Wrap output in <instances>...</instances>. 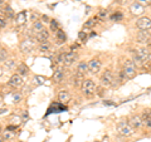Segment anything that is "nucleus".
<instances>
[{
    "instance_id": "nucleus-8",
    "label": "nucleus",
    "mask_w": 151,
    "mask_h": 142,
    "mask_svg": "<svg viewBox=\"0 0 151 142\" xmlns=\"http://www.w3.org/2000/svg\"><path fill=\"white\" fill-rule=\"evenodd\" d=\"M88 68H89V73L92 74H97L101 69V62L98 59H92L88 62Z\"/></svg>"
},
{
    "instance_id": "nucleus-16",
    "label": "nucleus",
    "mask_w": 151,
    "mask_h": 142,
    "mask_svg": "<svg viewBox=\"0 0 151 142\" xmlns=\"http://www.w3.org/2000/svg\"><path fill=\"white\" fill-rule=\"evenodd\" d=\"M77 72L78 74H86L87 72H89V68H88V63L86 62H81L78 64V67H77Z\"/></svg>"
},
{
    "instance_id": "nucleus-26",
    "label": "nucleus",
    "mask_w": 151,
    "mask_h": 142,
    "mask_svg": "<svg viewBox=\"0 0 151 142\" xmlns=\"http://www.w3.org/2000/svg\"><path fill=\"white\" fill-rule=\"evenodd\" d=\"M3 13L5 14L8 18H14V11H13V9H12L10 6H6V8L3 10Z\"/></svg>"
},
{
    "instance_id": "nucleus-25",
    "label": "nucleus",
    "mask_w": 151,
    "mask_h": 142,
    "mask_svg": "<svg viewBox=\"0 0 151 142\" xmlns=\"http://www.w3.org/2000/svg\"><path fill=\"white\" fill-rule=\"evenodd\" d=\"M50 48V44H49V42H43V43H40L39 45V49L40 52H48Z\"/></svg>"
},
{
    "instance_id": "nucleus-40",
    "label": "nucleus",
    "mask_w": 151,
    "mask_h": 142,
    "mask_svg": "<svg viewBox=\"0 0 151 142\" xmlns=\"http://www.w3.org/2000/svg\"><path fill=\"white\" fill-rule=\"evenodd\" d=\"M4 74V69L1 68V67H0V77H1V75Z\"/></svg>"
},
{
    "instance_id": "nucleus-12",
    "label": "nucleus",
    "mask_w": 151,
    "mask_h": 142,
    "mask_svg": "<svg viewBox=\"0 0 151 142\" xmlns=\"http://www.w3.org/2000/svg\"><path fill=\"white\" fill-rule=\"evenodd\" d=\"M144 6L142 5H140L139 3H134V4H131V6H130V10H131V13L134 14V15H141V14L144 13Z\"/></svg>"
},
{
    "instance_id": "nucleus-21",
    "label": "nucleus",
    "mask_w": 151,
    "mask_h": 142,
    "mask_svg": "<svg viewBox=\"0 0 151 142\" xmlns=\"http://www.w3.org/2000/svg\"><path fill=\"white\" fill-rule=\"evenodd\" d=\"M42 30H44V25H43V23L42 22H35L34 24H33V32L35 33H39V32H42Z\"/></svg>"
},
{
    "instance_id": "nucleus-15",
    "label": "nucleus",
    "mask_w": 151,
    "mask_h": 142,
    "mask_svg": "<svg viewBox=\"0 0 151 142\" xmlns=\"http://www.w3.org/2000/svg\"><path fill=\"white\" fill-rule=\"evenodd\" d=\"M48 37H49V33L44 29V30H42L39 33H37V34H35V39L38 42H40V43H43V42H47Z\"/></svg>"
},
{
    "instance_id": "nucleus-14",
    "label": "nucleus",
    "mask_w": 151,
    "mask_h": 142,
    "mask_svg": "<svg viewBox=\"0 0 151 142\" xmlns=\"http://www.w3.org/2000/svg\"><path fill=\"white\" fill-rule=\"evenodd\" d=\"M27 22V11H20L15 16V23L18 25H23Z\"/></svg>"
},
{
    "instance_id": "nucleus-4",
    "label": "nucleus",
    "mask_w": 151,
    "mask_h": 142,
    "mask_svg": "<svg viewBox=\"0 0 151 142\" xmlns=\"http://www.w3.org/2000/svg\"><path fill=\"white\" fill-rule=\"evenodd\" d=\"M136 27H137L140 30H149L151 28V19L147 16H142V18L137 19Z\"/></svg>"
},
{
    "instance_id": "nucleus-2",
    "label": "nucleus",
    "mask_w": 151,
    "mask_h": 142,
    "mask_svg": "<svg viewBox=\"0 0 151 142\" xmlns=\"http://www.w3.org/2000/svg\"><path fill=\"white\" fill-rule=\"evenodd\" d=\"M117 131H119V133L121 136H125V137L134 135V128H132V126L129 123V122H125V121L119 122V125H117Z\"/></svg>"
},
{
    "instance_id": "nucleus-22",
    "label": "nucleus",
    "mask_w": 151,
    "mask_h": 142,
    "mask_svg": "<svg viewBox=\"0 0 151 142\" xmlns=\"http://www.w3.org/2000/svg\"><path fill=\"white\" fill-rule=\"evenodd\" d=\"M96 23H97V18H91V19H88V20L84 23V29H88V28H92L96 25Z\"/></svg>"
},
{
    "instance_id": "nucleus-35",
    "label": "nucleus",
    "mask_w": 151,
    "mask_h": 142,
    "mask_svg": "<svg viewBox=\"0 0 151 142\" xmlns=\"http://www.w3.org/2000/svg\"><path fill=\"white\" fill-rule=\"evenodd\" d=\"M107 16V10H101L100 13H98V18L101 19H105Z\"/></svg>"
},
{
    "instance_id": "nucleus-43",
    "label": "nucleus",
    "mask_w": 151,
    "mask_h": 142,
    "mask_svg": "<svg viewBox=\"0 0 151 142\" xmlns=\"http://www.w3.org/2000/svg\"><path fill=\"white\" fill-rule=\"evenodd\" d=\"M3 1H4V0H0V4H3Z\"/></svg>"
},
{
    "instance_id": "nucleus-38",
    "label": "nucleus",
    "mask_w": 151,
    "mask_h": 142,
    "mask_svg": "<svg viewBox=\"0 0 151 142\" xmlns=\"http://www.w3.org/2000/svg\"><path fill=\"white\" fill-rule=\"evenodd\" d=\"M43 22H45V23H50V22H49V16H48V15H43Z\"/></svg>"
},
{
    "instance_id": "nucleus-20",
    "label": "nucleus",
    "mask_w": 151,
    "mask_h": 142,
    "mask_svg": "<svg viewBox=\"0 0 151 142\" xmlns=\"http://www.w3.org/2000/svg\"><path fill=\"white\" fill-rule=\"evenodd\" d=\"M53 79L55 80L57 83L62 82V79H63V70H62V69H58V70H55V72H54V74H53Z\"/></svg>"
},
{
    "instance_id": "nucleus-39",
    "label": "nucleus",
    "mask_w": 151,
    "mask_h": 142,
    "mask_svg": "<svg viewBox=\"0 0 151 142\" xmlns=\"http://www.w3.org/2000/svg\"><path fill=\"white\" fill-rule=\"evenodd\" d=\"M15 128H17L15 126H9V127H8V130H9V131H13V130H15Z\"/></svg>"
},
{
    "instance_id": "nucleus-37",
    "label": "nucleus",
    "mask_w": 151,
    "mask_h": 142,
    "mask_svg": "<svg viewBox=\"0 0 151 142\" xmlns=\"http://www.w3.org/2000/svg\"><path fill=\"white\" fill-rule=\"evenodd\" d=\"M5 112H6V108H5V107H1V106H0V116L4 115V113H5Z\"/></svg>"
},
{
    "instance_id": "nucleus-13",
    "label": "nucleus",
    "mask_w": 151,
    "mask_h": 142,
    "mask_svg": "<svg viewBox=\"0 0 151 142\" xmlns=\"http://www.w3.org/2000/svg\"><path fill=\"white\" fill-rule=\"evenodd\" d=\"M76 59H77V54H76L74 52H68V53H65V55H64V62H63V64L70 65L73 62H76Z\"/></svg>"
},
{
    "instance_id": "nucleus-29",
    "label": "nucleus",
    "mask_w": 151,
    "mask_h": 142,
    "mask_svg": "<svg viewBox=\"0 0 151 142\" xmlns=\"http://www.w3.org/2000/svg\"><path fill=\"white\" fill-rule=\"evenodd\" d=\"M78 38H79V40H82V42H86L87 40V33L82 30V32H79L78 33Z\"/></svg>"
},
{
    "instance_id": "nucleus-30",
    "label": "nucleus",
    "mask_w": 151,
    "mask_h": 142,
    "mask_svg": "<svg viewBox=\"0 0 151 142\" xmlns=\"http://www.w3.org/2000/svg\"><path fill=\"white\" fill-rule=\"evenodd\" d=\"M50 29L53 30V32H57V30H58V23H57L54 19H53V20H50Z\"/></svg>"
},
{
    "instance_id": "nucleus-28",
    "label": "nucleus",
    "mask_w": 151,
    "mask_h": 142,
    "mask_svg": "<svg viewBox=\"0 0 151 142\" xmlns=\"http://www.w3.org/2000/svg\"><path fill=\"white\" fill-rule=\"evenodd\" d=\"M136 3H139L140 5H142L144 8L151 5V0H136Z\"/></svg>"
},
{
    "instance_id": "nucleus-3",
    "label": "nucleus",
    "mask_w": 151,
    "mask_h": 142,
    "mask_svg": "<svg viewBox=\"0 0 151 142\" xmlns=\"http://www.w3.org/2000/svg\"><path fill=\"white\" fill-rule=\"evenodd\" d=\"M94 89H96V84L92 79H84L82 86H81V91L84 96H92Z\"/></svg>"
},
{
    "instance_id": "nucleus-6",
    "label": "nucleus",
    "mask_w": 151,
    "mask_h": 142,
    "mask_svg": "<svg viewBox=\"0 0 151 142\" xmlns=\"http://www.w3.org/2000/svg\"><path fill=\"white\" fill-rule=\"evenodd\" d=\"M23 78H22V75L20 74H13L10 79H9V84H10L12 87L14 88H19V87H22L23 86Z\"/></svg>"
},
{
    "instance_id": "nucleus-24",
    "label": "nucleus",
    "mask_w": 151,
    "mask_h": 142,
    "mask_svg": "<svg viewBox=\"0 0 151 142\" xmlns=\"http://www.w3.org/2000/svg\"><path fill=\"white\" fill-rule=\"evenodd\" d=\"M4 63H5V68H8V69L15 68V60H13V59H6Z\"/></svg>"
},
{
    "instance_id": "nucleus-32",
    "label": "nucleus",
    "mask_w": 151,
    "mask_h": 142,
    "mask_svg": "<svg viewBox=\"0 0 151 142\" xmlns=\"http://www.w3.org/2000/svg\"><path fill=\"white\" fill-rule=\"evenodd\" d=\"M111 19H112V20H121V19H122V14L121 13H115L111 16Z\"/></svg>"
},
{
    "instance_id": "nucleus-19",
    "label": "nucleus",
    "mask_w": 151,
    "mask_h": 142,
    "mask_svg": "<svg viewBox=\"0 0 151 142\" xmlns=\"http://www.w3.org/2000/svg\"><path fill=\"white\" fill-rule=\"evenodd\" d=\"M55 37H57V40H58V43H59V44L64 43L65 39H67V38H65V33H64L62 29H58V30H57Z\"/></svg>"
},
{
    "instance_id": "nucleus-44",
    "label": "nucleus",
    "mask_w": 151,
    "mask_h": 142,
    "mask_svg": "<svg viewBox=\"0 0 151 142\" xmlns=\"http://www.w3.org/2000/svg\"><path fill=\"white\" fill-rule=\"evenodd\" d=\"M0 49H1V45H0Z\"/></svg>"
},
{
    "instance_id": "nucleus-31",
    "label": "nucleus",
    "mask_w": 151,
    "mask_h": 142,
    "mask_svg": "<svg viewBox=\"0 0 151 142\" xmlns=\"http://www.w3.org/2000/svg\"><path fill=\"white\" fill-rule=\"evenodd\" d=\"M3 137H4L5 140H12V138H14V137H15V135H14V133H10L9 131H6V132H4Z\"/></svg>"
},
{
    "instance_id": "nucleus-36",
    "label": "nucleus",
    "mask_w": 151,
    "mask_h": 142,
    "mask_svg": "<svg viewBox=\"0 0 151 142\" xmlns=\"http://www.w3.org/2000/svg\"><path fill=\"white\" fill-rule=\"evenodd\" d=\"M5 25H6V22H5V19L0 16V28H4Z\"/></svg>"
},
{
    "instance_id": "nucleus-9",
    "label": "nucleus",
    "mask_w": 151,
    "mask_h": 142,
    "mask_svg": "<svg viewBox=\"0 0 151 142\" xmlns=\"http://www.w3.org/2000/svg\"><path fill=\"white\" fill-rule=\"evenodd\" d=\"M134 53L136 55H139L140 58L144 60V62H146V60L150 58V50H149V48H139V49L134 50Z\"/></svg>"
},
{
    "instance_id": "nucleus-1",
    "label": "nucleus",
    "mask_w": 151,
    "mask_h": 142,
    "mask_svg": "<svg viewBox=\"0 0 151 142\" xmlns=\"http://www.w3.org/2000/svg\"><path fill=\"white\" fill-rule=\"evenodd\" d=\"M122 73L125 74L126 79H132L136 75V65L134 63V60L126 59L124 63V69H122Z\"/></svg>"
},
{
    "instance_id": "nucleus-23",
    "label": "nucleus",
    "mask_w": 151,
    "mask_h": 142,
    "mask_svg": "<svg viewBox=\"0 0 151 142\" xmlns=\"http://www.w3.org/2000/svg\"><path fill=\"white\" fill-rule=\"evenodd\" d=\"M18 74H20V75H25L27 73H28V67H27V65L25 64H20V65H19V67H18Z\"/></svg>"
},
{
    "instance_id": "nucleus-10",
    "label": "nucleus",
    "mask_w": 151,
    "mask_h": 142,
    "mask_svg": "<svg viewBox=\"0 0 151 142\" xmlns=\"http://www.w3.org/2000/svg\"><path fill=\"white\" fill-rule=\"evenodd\" d=\"M129 123L132 126V128H140L141 126H142V118H141L140 116H132L130 118Z\"/></svg>"
},
{
    "instance_id": "nucleus-41",
    "label": "nucleus",
    "mask_w": 151,
    "mask_h": 142,
    "mask_svg": "<svg viewBox=\"0 0 151 142\" xmlns=\"http://www.w3.org/2000/svg\"><path fill=\"white\" fill-rule=\"evenodd\" d=\"M0 142H4V137L0 136Z\"/></svg>"
},
{
    "instance_id": "nucleus-34",
    "label": "nucleus",
    "mask_w": 151,
    "mask_h": 142,
    "mask_svg": "<svg viewBox=\"0 0 151 142\" xmlns=\"http://www.w3.org/2000/svg\"><path fill=\"white\" fill-rule=\"evenodd\" d=\"M34 80H37V83H38V84H43L45 79H44L43 77H40V75H37V77H35V79H34Z\"/></svg>"
},
{
    "instance_id": "nucleus-7",
    "label": "nucleus",
    "mask_w": 151,
    "mask_h": 142,
    "mask_svg": "<svg viewBox=\"0 0 151 142\" xmlns=\"http://www.w3.org/2000/svg\"><path fill=\"white\" fill-rule=\"evenodd\" d=\"M137 42L141 44H150L151 43V34L149 32L142 30L137 34Z\"/></svg>"
},
{
    "instance_id": "nucleus-42",
    "label": "nucleus",
    "mask_w": 151,
    "mask_h": 142,
    "mask_svg": "<svg viewBox=\"0 0 151 142\" xmlns=\"http://www.w3.org/2000/svg\"><path fill=\"white\" fill-rule=\"evenodd\" d=\"M149 50H150V53H151V43L149 44Z\"/></svg>"
},
{
    "instance_id": "nucleus-33",
    "label": "nucleus",
    "mask_w": 151,
    "mask_h": 142,
    "mask_svg": "<svg viewBox=\"0 0 151 142\" xmlns=\"http://www.w3.org/2000/svg\"><path fill=\"white\" fill-rule=\"evenodd\" d=\"M20 99H22V96H20V94H19V93H14L13 94V102H19V101H20Z\"/></svg>"
},
{
    "instance_id": "nucleus-5",
    "label": "nucleus",
    "mask_w": 151,
    "mask_h": 142,
    "mask_svg": "<svg viewBox=\"0 0 151 142\" xmlns=\"http://www.w3.org/2000/svg\"><path fill=\"white\" fill-rule=\"evenodd\" d=\"M112 82H113V77H112L111 70H106V72L101 75V84L107 88V87L112 86Z\"/></svg>"
},
{
    "instance_id": "nucleus-11",
    "label": "nucleus",
    "mask_w": 151,
    "mask_h": 142,
    "mask_svg": "<svg viewBox=\"0 0 151 142\" xmlns=\"http://www.w3.org/2000/svg\"><path fill=\"white\" fill-rule=\"evenodd\" d=\"M33 47H34V44H33V42L27 39V40H23L20 43V50L24 52V53H29V52H32Z\"/></svg>"
},
{
    "instance_id": "nucleus-27",
    "label": "nucleus",
    "mask_w": 151,
    "mask_h": 142,
    "mask_svg": "<svg viewBox=\"0 0 151 142\" xmlns=\"http://www.w3.org/2000/svg\"><path fill=\"white\" fill-rule=\"evenodd\" d=\"M8 58V53H6V50L5 49H0V62H5Z\"/></svg>"
},
{
    "instance_id": "nucleus-18",
    "label": "nucleus",
    "mask_w": 151,
    "mask_h": 142,
    "mask_svg": "<svg viewBox=\"0 0 151 142\" xmlns=\"http://www.w3.org/2000/svg\"><path fill=\"white\" fill-rule=\"evenodd\" d=\"M141 118H142V123L146 127H151V112H145Z\"/></svg>"
},
{
    "instance_id": "nucleus-17",
    "label": "nucleus",
    "mask_w": 151,
    "mask_h": 142,
    "mask_svg": "<svg viewBox=\"0 0 151 142\" xmlns=\"http://www.w3.org/2000/svg\"><path fill=\"white\" fill-rule=\"evenodd\" d=\"M58 98H59V101L62 103H67L70 99V96H69V93L67 91H60L59 94H58Z\"/></svg>"
}]
</instances>
